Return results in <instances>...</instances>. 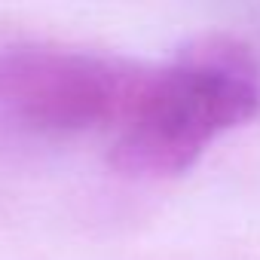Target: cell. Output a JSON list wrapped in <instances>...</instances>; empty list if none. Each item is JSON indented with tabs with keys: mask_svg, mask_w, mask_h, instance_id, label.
<instances>
[{
	"mask_svg": "<svg viewBox=\"0 0 260 260\" xmlns=\"http://www.w3.org/2000/svg\"><path fill=\"white\" fill-rule=\"evenodd\" d=\"M260 107V71L233 37H202L147 80L113 132L110 159L135 178H175Z\"/></svg>",
	"mask_w": 260,
	"mask_h": 260,
	"instance_id": "obj_1",
	"label": "cell"
},
{
	"mask_svg": "<svg viewBox=\"0 0 260 260\" xmlns=\"http://www.w3.org/2000/svg\"><path fill=\"white\" fill-rule=\"evenodd\" d=\"M147 68L64 46L0 52V113L43 135L116 132L132 110Z\"/></svg>",
	"mask_w": 260,
	"mask_h": 260,
	"instance_id": "obj_2",
	"label": "cell"
}]
</instances>
